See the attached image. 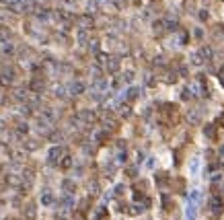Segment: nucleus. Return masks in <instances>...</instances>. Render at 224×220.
I'll use <instances>...</instances> for the list:
<instances>
[{
    "label": "nucleus",
    "instance_id": "obj_1",
    "mask_svg": "<svg viewBox=\"0 0 224 220\" xmlns=\"http://www.w3.org/2000/svg\"><path fill=\"white\" fill-rule=\"evenodd\" d=\"M208 208H210V212H212L214 216H220V214H222V200H220V197H216L214 196L212 200H210V204H208Z\"/></svg>",
    "mask_w": 224,
    "mask_h": 220
},
{
    "label": "nucleus",
    "instance_id": "obj_2",
    "mask_svg": "<svg viewBox=\"0 0 224 220\" xmlns=\"http://www.w3.org/2000/svg\"><path fill=\"white\" fill-rule=\"evenodd\" d=\"M195 216H198V204L189 202L187 208H185V220H195Z\"/></svg>",
    "mask_w": 224,
    "mask_h": 220
},
{
    "label": "nucleus",
    "instance_id": "obj_3",
    "mask_svg": "<svg viewBox=\"0 0 224 220\" xmlns=\"http://www.w3.org/2000/svg\"><path fill=\"white\" fill-rule=\"evenodd\" d=\"M204 134H206L210 140H216V127H214L212 124H208V126L204 127Z\"/></svg>",
    "mask_w": 224,
    "mask_h": 220
},
{
    "label": "nucleus",
    "instance_id": "obj_4",
    "mask_svg": "<svg viewBox=\"0 0 224 220\" xmlns=\"http://www.w3.org/2000/svg\"><path fill=\"white\" fill-rule=\"evenodd\" d=\"M189 202H191V204H198V202H200V191H198V189H193V191L189 193Z\"/></svg>",
    "mask_w": 224,
    "mask_h": 220
},
{
    "label": "nucleus",
    "instance_id": "obj_5",
    "mask_svg": "<svg viewBox=\"0 0 224 220\" xmlns=\"http://www.w3.org/2000/svg\"><path fill=\"white\" fill-rule=\"evenodd\" d=\"M60 159V148H54V150L49 152V162H56Z\"/></svg>",
    "mask_w": 224,
    "mask_h": 220
},
{
    "label": "nucleus",
    "instance_id": "obj_6",
    "mask_svg": "<svg viewBox=\"0 0 224 220\" xmlns=\"http://www.w3.org/2000/svg\"><path fill=\"white\" fill-rule=\"evenodd\" d=\"M198 165H200V159L195 156V159H191V175L198 173Z\"/></svg>",
    "mask_w": 224,
    "mask_h": 220
},
{
    "label": "nucleus",
    "instance_id": "obj_7",
    "mask_svg": "<svg viewBox=\"0 0 224 220\" xmlns=\"http://www.w3.org/2000/svg\"><path fill=\"white\" fill-rule=\"evenodd\" d=\"M49 202H51V196H49V193H45V196H43V204H45V206H49Z\"/></svg>",
    "mask_w": 224,
    "mask_h": 220
},
{
    "label": "nucleus",
    "instance_id": "obj_8",
    "mask_svg": "<svg viewBox=\"0 0 224 220\" xmlns=\"http://www.w3.org/2000/svg\"><path fill=\"white\" fill-rule=\"evenodd\" d=\"M218 121H220V124L224 126V113H222V115H218Z\"/></svg>",
    "mask_w": 224,
    "mask_h": 220
},
{
    "label": "nucleus",
    "instance_id": "obj_9",
    "mask_svg": "<svg viewBox=\"0 0 224 220\" xmlns=\"http://www.w3.org/2000/svg\"><path fill=\"white\" fill-rule=\"evenodd\" d=\"M220 82H222V84H224V70H222V72H220Z\"/></svg>",
    "mask_w": 224,
    "mask_h": 220
},
{
    "label": "nucleus",
    "instance_id": "obj_10",
    "mask_svg": "<svg viewBox=\"0 0 224 220\" xmlns=\"http://www.w3.org/2000/svg\"><path fill=\"white\" fill-rule=\"evenodd\" d=\"M220 154H222V156H224V146H222V148H220Z\"/></svg>",
    "mask_w": 224,
    "mask_h": 220
}]
</instances>
